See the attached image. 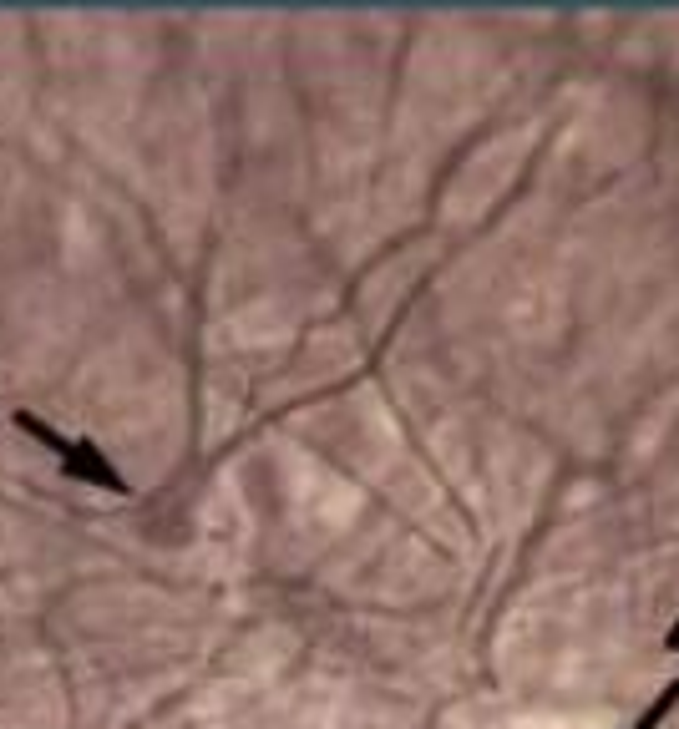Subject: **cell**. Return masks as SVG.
Masks as SVG:
<instances>
[{
  "mask_svg": "<svg viewBox=\"0 0 679 729\" xmlns=\"http://www.w3.org/2000/svg\"><path fill=\"white\" fill-rule=\"evenodd\" d=\"M56 471L77 486H92V492H107V497H132L127 476L117 471V461L92 441V436H71V446L56 456Z\"/></svg>",
  "mask_w": 679,
  "mask_h": 729,
  "instance_id": "obj_1",
  "label": "cell"
},
{
  "mask_svg": "<svg viewBox=\"0 0 679 729\" xmlns=\"http://www.w3.org/2000/svg\"><path fill=\"white\" fill-rule=\"evenodd\" d=\"M11 426L26 436V441H36L46 456H61L66 446H71V436L61 431V426H51L46 416H36V411H26V405H16V411H11Z\"/></svg>",
  "mask_w": 679,
  "mask_h": 729,
  "instance_id": "obj_2",
  "label": "cell"
}]
</instances>
